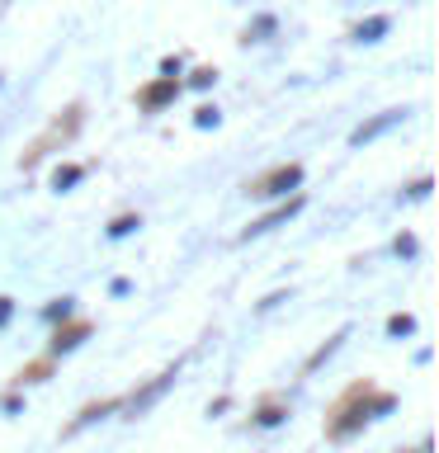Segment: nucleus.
<instances>
[{
    "mask_svg": "<svg viewBox=\"0 0 439 453\" xmlns=\"http://www.w3.org/2000/svg\"><path fill=\"white\" fill-rule=\"evenodd\" d=\"M170 90H175V85H156V90H147V95H142V104H161V99H166Z\"/></svg>",
    "mask_w": 439,
    "mask_h": 453,
    "instance_id": "2",
    "label": "nucleus"
},
{
    "mask_svg": "<svg viewBox=\"0 0 439 453\" xmlns=\"http://www.w3.org/2000/svg\"><path fill=\"white\" fill-rule=\"evenodd\" d=\"M297 180H303V170H297V165H279L274 175L255 180V184H250V194H260V198H269V194H283V189H293Z\"/></svg>",
    "mask_w": 439,
    "mask_h": 453,
    "instance_id": "1",
    "label": "nucleus"
}]
</instances>
